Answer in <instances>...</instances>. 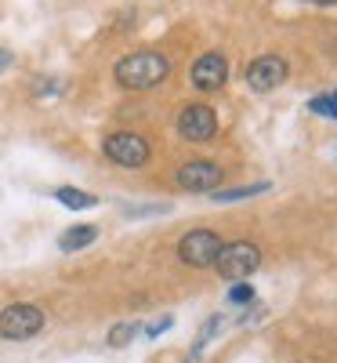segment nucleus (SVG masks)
Segmentation results:
<instances>
[{"label":"nucleus","instance_id":"obj_1","mask_svg":"<svg viewBox=\"0 0 337 363\" xmlns=\"http://www.w3.org/2000/svg\"><path fill=\"white\" fill-rule=\"evenodd\" d=\"M171 77V58L160 51H135L113 66V80L127 91H152Z\"/></svg>","mask_w":337,"mask_h":363},{"label":"nucleus","instance_id":"obj_2","mask_svg":"<svg viewBox=\"0 0 337 363\" xmlns=\"http://www.w3.org/2000/svg\"><path fill=\"white\" fill-rule=\"evenodd\" d=\"M47 316L40 306H29V301H15V306L0 309V338L8 342H29L44 330Z\"/></svg>","mask_w":337,"mask_h":363},{"label":"nucleus","instance_id":"obj_3","mask_svg":"<svg viewBox=\"0 0 337 363\" xmlns=\"http://www.w3.org/2000/svg\"><path fill=\"white\" fill-rule=\"evenodd\" d=\"M258 265H261V247H258V244H251V240L222 244L218 258H214V269H218L225 280H232V284L251 280V272H258Z\"/></svg>","mask_w":337,"mask_h":363},{"label":"nucleus","instance_id":"obj_4","mask_svg":"<svg viewBox=\"0 0 337 363\" xmlns=\"http://www.w3.org/2000/svg\"><path fill=\"white\" fill-rule=\"evenodd\" d=\"M218 251H222V236L214 229H189L178 240V258L189 269H210Z\"/></svg>","mask_w":337,"mask_h":363},{"label":"nucleus","instance_id":"obj_5","mask_svg":"<svg viewBox=\"0 0 337 363\" xmlns=\"http://www.w3.org/2000/svg\"><path fill=\"white\" fill-rule=\"evenodd\" d=\"M102 153L113 164H120V167H145L149 157H152V149H149V142L138 131H113L102 142Z\"/></svg>","mask_w":337,"mask_h":363},{"label":"nucleus","instance_id":"obj_6","mask_svg":"<svg viewBox=\"0 0 337 363\" xmlns=\"http://www.w3.org/2000/svg\"><path fill=\"white\" fill-rule=\"evenodd\" d=\"M222 164H214V160H189V164H181L174 182L185 193H214V189H222Z\"/></svg>","mask_w":337,"mask_h":363},{"label":"nucleus","instance_id":"obj_7","mask_svg":"<svg viewBox=\"0 0 337 363\" xmlns=\"http://www.w3.org/2000/svg\"><path fill=\"white\" fill-rule=\"evenodd\" d=\"M287 58L283 55H261L254 58V62L247 66V73H243V80H247L251 91H258V95H268V91H275L283 80H287Z\"/></svg>","mask_w":337,"mask_h":363},{"label":"nucleus","instance_id":"obj_8","mask_svg":"<svg viewBox=\"0 0 337 363\" xmlns=\"http://www.w3.org/2000/svg\"><path fill=\"white\" fill-rule=\"evenodd\" d=\"M178 135L185 142H210L218 135V113L210 106L196 102V106H185L178 113Z\"/></svg>","mask_w":337,"mask_h":363},{"label":"nucleus","instance_id":"obj_9","mask_svg":"<svg viewBox=\"0 0 337 363\" xmlns=\"http://www.w3.org/2000/svg\"><path fill=\"white\" fill-rule=\"evenodd\" d=\"M189 80H193L196 91H222L225 80H229V58L222 51L200 55L193 62V69H189Z\"/></svg>","mask_w":337,"mask_h":363},{"label":"nucleus","instance_id":"obj_10","mask_svg":"<svg viewBox=\"0 0 337 363\" xmlns=\"http://www.w3.org/2000/svg\"><path fill=\"white\" fill-rule=\"evenodd\" d=\"M95 240H98V225H73V229H66L62 236H58V247H62L66 255H73V251L91 247Z\"/></svg>","mask_w":337,"mask_h":363},{"label":"nucleus","instance_id":"obj_11","mask_svg":"<svg viewBox=\"0 0 337 363\" xmlns=\"http://www.w3.org/2000/svg\"><path fill=\"white\" fill-rule=\"evenodd\" d=\"M55 200L69 207V211H91V207H98V196L95 193H87V189H76V186H58L55 189Z\"/></svg>","mask_w":337,"mask_h":363},{"label":"nucleus","instance_id":"obj_12","mask_svg":"<svg viewBox=\"0 0 337 363\" xmlns=\"http://www.w3.org/2000/svg\"><path fill=\"white\" fill-rule=\"evenodd\" d=\"M268 189H272L268 182H251V186H236V189H214L210 200H214V203H236V200L261 196V193H268Z\"/></svg>","mask_w":337,"mask_h":363},{"label":"nucleus","instance_id":"obj_13","mask_svg":"<svg viewBox=\"0 0 337 363\" xmlns=\"http://www.w3.org/2000/svg\"><path fill=\"white\" fill-rule=\"evenodd\" d=\"M222 327H225V320H222V313H214L203 327H200V338L193 342V349H189V359L185 363H200V356H203V349H207V342L214 338V335H222Z\"/></svg>","mask_w":337,"mask_h":363},{"label":"nucleus","instance_id":"obj_14","mask_svg":"<svg viewBox=\"0 0 337 363\" xmlns=\"http://www.w3.org/2000/svg\"><path fill=\"white\" fill-rule=\"evenodd\" d=\"M138 335H142V323L127 320V323H116V327H109V338H105V342H109L113 349H127V345H131Z\"/></svg>","mask_w":337,"mask_h":363},{"label":"nucleus","instance_id":"obj_15","mask_svg":"<svg viewBox=\"0 0 337 363\" xmlns=\"http://www.w3.org/2000/svg\"><path fill=\"white\" fill-rule=\"evenodd\" d=\"M309 113L326 116V120H337V91H323V95L309 99Z\"/></svg>","mask_w":337,"mask_h":363},{"label":"nucleus","instance_id":"obj_16","mask_svg":"<svg viewBox=\"0 0 337 363\" xmlns=\"http://www.w3.org/2000/svg\"><path fill=\"white\" fill-rule=\"evenodd\" d=\"M66 91V84L58 80V77H40L37 84H33V95L37 99H55V95H62Z\"/></svg>","mask_w":337,"mask_h":363},{"label":"nucleus","instance_id":"obj_17","mask_svg":"<svg viewBox=\"0 0 337 363\" xmlns=\"http://www.w3.org/2000/svg\"><path fill=\"white\" fill-rule=\"evenodd\" d=\"M229 301H232V306H251V301H254V287H251L247 280H239V284L229 291Z\"/></svg>","mask_w":337,"mask_h":363},{"label":"nucleus","instance_id":"obj_18","mask_svg":"<svg viewBox=\"0 0 337 363\" xmlns=\"http://www.w3.org/2000/svg\"><path fill=\"white\" fill-rule=\"evenodd\" d=\"M171 327H174V316H160V320H152L149 327H142V335L145 338H160L164 330H171Z\"/></svg>","mask_w":337,"mask_h":363},{"label":"nucleus","instance_id":"obj_19","mask_svg":"<svg viewBox=\"0 0 337 363\" xmlns=\"http://www.w3.org/2000/svg\"><path fill=\"white\" fill-rule=\"evenodd\" d=\"M171 203H156V207H124L127 218H145V215H167Z\"/></svg>","mask_w":337,"mask_h":363},{"label":"nucleus","instance_id":"obj_20","mask_svg":"<svg viewBox=\"0 0 337 363\" xmlns=\"http://www.w3.org/2000/svg\"><path fill=\"white\" fill-rule=\"evenodd\" d=\"M11 66H15V55H11L8 48H0V73H8Z\"/></svg>","mask_w":337,"mask_h":363},{"label":"nucleus","instance_id":"obj_21","mask_svg":"<svg viewBox=\"0 0 337 363\" xmlns=\"http://www.w3.org/2000/svg\"><path fill=\"white\" fill-rule=\"evenodd\" d=\"M309 4H323V8H330V4H337V0H309Z\"/></svg>","mask_w":337,"mask_h":363}]
</instances>
